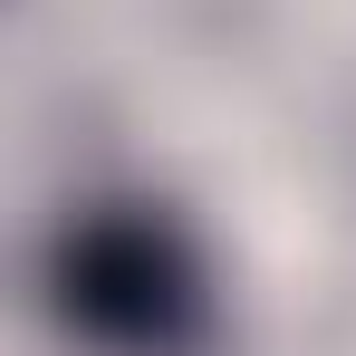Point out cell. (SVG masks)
I'll use <instances>...</instances> for the list:
<instances>
[{
  "label": "cell",
  "mask_w": 356,
  "mask_h": 356,
  "mask_svg": "<svg viewBox=\"0 0 356 356\" xmlns=\"http://www.w3.org/2000/svg\"><path fill=\"white\" fill-rule=\"evenodd\" d=\"M49 318L97 356H193L212 327V260L164 202H87L49 232Z\"/></svg>",
  "instance_id": "1"
}]
</instances>
